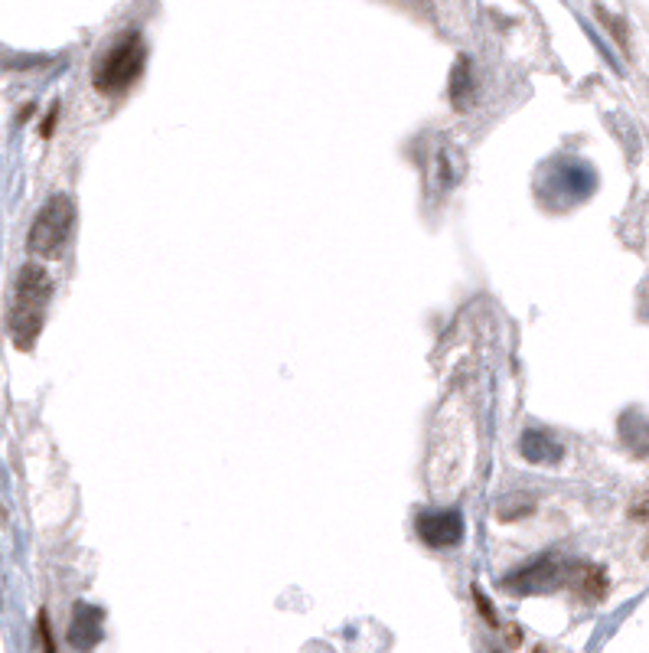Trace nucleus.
Wrapping results in <instances>:
<instances>
[{"mask_svg":"<svg viewBox=\"0 0 649 653\" xmlns=\"http://www.w3.org/2000/svg\"><path fill=\"white\" fill-rule=\"evenodd\" d=\"M53 278L43 265H23L14 285V298H10V314H7V334L14 340V347L30 353L36 340L43 334L49 301H53Z\"/></svg>","mask_w":649,"mask_h":653,"instance_id":"f257e3e1","label":"nucleus"},{"mask_svg":"<svg viewBox=\"0 0 649 653\" xmlns=\"http://www.w3.org/2000/svg\"><path fill=\"white\" fill-rule=\"evenodd\" d=\"M144 63H147L144 36L137 33V30L121 33L118 40L95 59V69H92L95 92H102V95H124L137 79H141Z\"/></svg>","mask_w":649,"mask_h":653,"instance_id":"f03ea898","label":"nucleus"},{"mask_svg":"<svg viewBox=\"0 0 649 653\" xmlns=\"http://www.w3.org/2000/svg\"><path fill=\"white\" fill-rule=\"evenodd\" d=\"M76 223H79V209L72 203V196L66 193L49 196L30 226L27 249L36 258H59L69 249L72 236H76Z\"/></svg>","mask_w":649,"mask_h":653,"instance_id":"7ed1b4c3","label":"nucleus"},{"mask_svg":"<svg viewBox=\"0 0 649 653\" xmlns=\"http://www.w3.org/2000/svg\"><path fill=\"white\" fill-rule=\"evenodd\" d=\"M418 539L431 549H454L464 539V520L454 510H434L418 516Z\"/></svg>","mask_w":649,"mask_h":653,"instance_id":"20e7f679","label":"nucleus"},{"mask_svg":"<svg viewBox=\"0 0 649 653\" xmlns=\"http://www.w3.org/2000/svg\"><path fill=\"white\" fill-rule=\"evenodd\" d=\"M105 631V611L92 608V605H76L72 611V624H69V644L72 647H95L102 640Z\"/></svg>","mask_w":649,"mask_h":653,"instance_id":"39448f33","label":"nucleus"},{"mask_svg":"<svg viewBox=\"0 0 649 653\" xmlns=\"http://www.w3.org/2000/svg\"><path fill=\"white\" fill-rule=\"evenodd\" d=\"M555 578H561V565L552 562V559H542V562L529 565L526 572L509 575L506 588H513V591H542V588H552Z\"/></svg>","mask_w":649,"mask_h":653,"instance_id":"423d86ee","label":"nucleus"},{"mask_svg":"<svg viewBox=\"0 0 649 653\" xmlns=\"http://www.w3.org/2000/svg\"><path fill=\"white\" fill-rule=\"evenodd\" d=\"M607 572L601 569V565H594V562H581L578 569H574V591L581 595V601H601L607 595Z\"/></svg>","mask_w":649,"mask_h":653,"instance_id":"0eeeda50","label":"nucleus"},{"mask_svg":"<svg viewBox=\"0 0 649 653\" xmlns=\"http://www.w3.org/2000/svg\"><path fill=\"white\" fill-rule=\"evenodd\" d=\"M447 95L457 112H470V102H473V66L467 56L457 59V66L451 72V85H447Z\"/></svg>","mask_w":649,"mask_h":653,"instance_id":"6e6552de","label":"nucleus"},{"mask_svg":"<svg viewBox=\"0 0 649 653\" xmlns=\"http://www.w3.org/2000/svg\"><path fill=\"white\" fill-rule=\"evenodd\" d=\"M522 454L535 464H552L561 458V448H558V441L545 435V431H529V435L522 438Z\"/></svg>","mask_w":649,"mask_h":653,"instance_id":"1a4fd4ad","label":"nucleus"},{"mask_svg":"<svg viewBox=\"0 0 649 653\" xmlns=\"http://www.w3.org/2000/svg\"><path fill=\"white\" fill-rule=\"evenodd\" d=\"M36 640H40V650L56 653V637H53V627H49V614L46 611L36 614Z\"/></svg>","mask_w":649,"mask_h":653,"instance_id":"9d476101","label":"nucleus"},{"mask_svg":"<svg viewBox=\"0 0 649 653\" xmlns=\"http://www.w3.org/2000/svg\"><path fill=\"white\" fill-rule=\"evenodd\" d=\"M473 598H477V605H480V614H483V618L496 624V614H493V608H490V598H486L480 588H473Z\"/></svg>","mask_w":649,"mask_h":653,"instance_id":"9b49d317","label":"nucleus"},{"mask_svg":"<svg viewBox=\"0 0 649 653\" xmlns=\"http://www.w3.org/2000/svg\"><path fill=\"white\" fill-rule=\"evenodd\" d=\"M56 121H59V105H53V108H49V115H46L43 128H40V134H43V138H53V128H56Z\"/></svg>","mask_w":649,"mask_h":653,"instance_id":"f8f14e48","label":"nucleus"},{"mask_svg":"<svg viewBox=\"0 0 649 653\" xmlns=\"http://www.w3.org/2000/svg\"><path fill=\"white\" fill-rule=\"evenodd\" d=\"M509 644H519V627H509Z\"/></svg>","mask_w":649,"mask_h":653,"instance_id":"ddd939ff","label":"nucleus"}]
</instances>
